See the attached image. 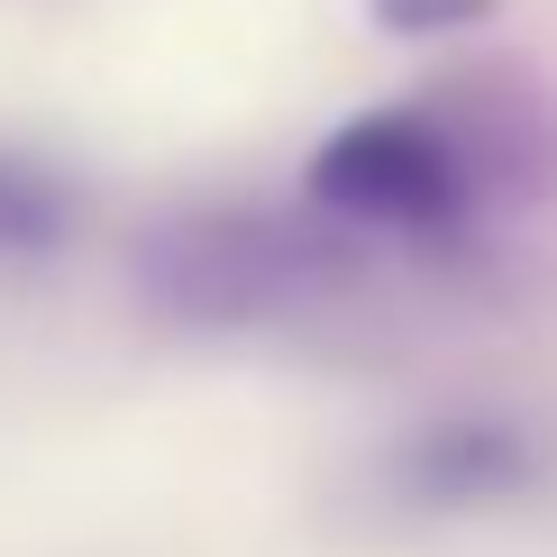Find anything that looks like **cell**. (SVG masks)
<instances>
[{"mask_svg":"<svg viewBox=\"0 0 557 557\" xmlns=\"http://www.w3.org/2000/svg\"><path fill=\"white\" fill-rule=\"evenodd\" d=\"M540 183H548L540 120L494 91L484 101H457V91L384 101L311 156L320 211L347 238H393V247H448L503 220L512 201H530Z\"/></svg>","mask_w":557,"mask_h":557,"instance_id":"1","label":"cell"},{"mask_svg":"<svg viewBox=\"0 0 557 557\" xmlns=\"http://www.w3.org/2000/svg\"><path fill=\"white\" fill-rule=\"evenodd\" d=\"M64 220H74V193L55 174L0 156V257H46L64 238Z\"/></svg>","mask_w":557,"mask_h":557,"instance_id":"2","label":"cell"}]
</instances>
